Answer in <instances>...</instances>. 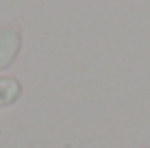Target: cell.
<instances>
[{
    "label": "cell",
    "mask_w": 150,
    "mask_h": 148,
    "mask_svg": "<svg viewBox=\"0 0 150 148\" xmlns=\"http://www.w3.org/2000/svg\"><path fill=\"white\" fill-rule=\"evenodd\" d=\"M22 33L18 26H7L0 30V70H7L20 55Z\"/></svg>",
    "instance_id": "obj_1"
},
{
    "label": "cell",
    "mask_w": 150,
    "mask_h": 148,
    "mask_svg": "<svg viewBox=\"0 0 150 148\" xmlns=\"http://www.w3.org/2000/svg\"><path fill=\"white\" fill-rule=\"evenodd\" d=\"M22 98V83L15 76H0V109L15 105Z\"/></svg>",
    "instance_id": "obj_2"
}]
</instances>
